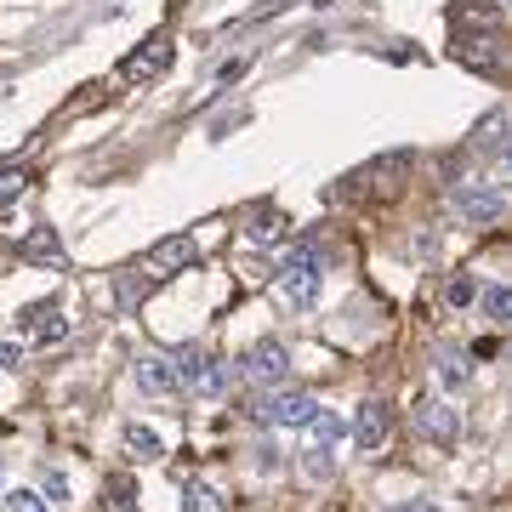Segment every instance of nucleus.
Segmentation results:
<instances>
[{
	"instance_id": "obj_7",
	"label": "nucleus",
	"mask_w": 512,
	"mask_h": 512,
	"mask_svg": "<svg viewBox=\"0 0 512 512\" xmlns=\"http://www.w3.org/2000/svg\"><path fill=\"white\" fill-rule=\"evenodd\" d=\"M416 427L433 444H456L461 439V410H450L444 399H416Z\"/></svg>"
},
{
	"instance_id": "obj_4",
	"label": "nucleus",
	"mask_w": 512,
	"mask_h": 512,
	"mask_svg": "<svg viewBox=\"0 0 512 512\" xmlns=\"http://www.w3.org/2000/svg\"><path fill=\"white\" fill-rule=\"evenodd\" d=\"M387 439H393V410H387L382 399H365L353 410V444H359L365 456H376Z\"/></svg>"
},
{
	"instance_id": "obj_16",
	"label": "nucleus",
	"mask_w": 512,
	"mask_h": 512,
	"mask_svg": "<svg viewBox=\"0 0 512 512\" xmlns=\"http://www.w3.org/2000/svg\"><path fill=\"white\" fill-rule=\"evenodd\" d=\"M456 57L467 69H484V74L501 69V46H495V40H467V46H456Z\"/></svg>"
},
{
	"instance_id": "obj_20",
	"label": "nucleus",
	"mask_w": 512,
	"mask_h": 512,
	"mask_svg": "<svg viewBox=\"0 0 512 512\" xmlns=\"http://www.w3.org/2000/svg\"><path fill=\"white\" fill-rule=\"evenodd\" d=\"M23 188H29V171H23V165H6V171H0V211H12V205L23 200Z\"/></svg>"
},
{
	"instance_id": "obj_28",
	"label": "nucleus",
	"mask_w": 512,
	"mask_h": 512,
	"mask_svg": "<svg viewBox=\"0 0 512 512\" xmlns=\"http://www.w3.org/2000/svg\"><path fill=\"white\" fill-rule=\"evenodd\" d=\"M393 512H439V507H427V501H404V507H393Z\"/></svg>"
},
{
	"instance_id": "obj_10",
	"label": "nucleus",
	"mask_w": 512,
	"mask_h": 512,
	"mask_svg": "<svg viewBox=\"0 0 512 512\" xmlns=\"http://www.w3.org/2000/svg\"><path fill=\"white\" fill-rule=\"evenodd\" d=\"M137 387H143L148 399H171V393H177V370H171V359L143 353V359H137Z\"/></svg>"
},
{
	"instance_id": "obj_3",
	"label": "nucleus",
	"mask_w": 512,
	"mask_h": 512,
	"mask_svg": "<svg viewBox=\"0 0 512 512\" xmlns=\"http://www.w3.org/2000/svg\"><path fill=\"white\" fill-rule=\"evenodd\" d=\"M313 416H319V399L296 393V387H268V399L256 404V421H268V427H308Z\"/></svg>"
},
{
	"instance_id": "obj_17",
	"label": "nucleus",
	"mask_w": 512,
	"mask_h": 512,
	"mask_svg": "<svg viewBox=\"0 0 512 512\" xmlns=\"http://www.w3.org/2000/svg\"><path fill=\"white\" fill-rule=\"evenodd\" d=\"M126 456L131 461H160L165 456V444L154 427H126Z\"/></svg>"
},
{
	"instance_id": "obj_6",
	"label": "nucleus",
	"mask_w": 512,
	"mask_h": 512,
	"mask_svg": "<svg viewBox=\"0 0 512 512\" xmlns=\"http://www.w3.org/2000/svg\"><path fill=\"white\" fill-rule=\"evenodd\" d=\"M239 370H245L256 387H285V376H291V353L279 348V342H256V348L239 359Z\"/></svg>"
},
{
	"instance_id": "obj_8",
	"label": "nucleus",
	"mask_w": 512,
	"mask_h": 512,
	"mask_svg": "<svg viewBox=\"0 0 512 512\" xmlns=\"http://www.w3.org/2000/svg\"><path fill=\"white\" fill-rule=\"evenodd\" d=\"M194 256H200V251H194V239H188V234H165V239L148 245L143 262H148V274H154V279H165V274H177V268H188Z\"/></svg>"
},
{
	"instance_id": "obj_27",
	"label": "nucleus",
	"mask_w": 512,
	"mask_h": 512,
	"mask_svg": "<svg viewBox=\"0 0 512 512\" xmlns=\"http://www.w3.org/2000/svg\"><path fill=\"white\" fill-rule=\"evenodd\" d=\"M18 359H23V348H18V342H0V370H12Z\"/></svg>"
},
{
	"instance_id": "obj_23",
	"label": "nucleus",
	"mask_w": 512,
	"mask_h": 512,
	"mask_svg": "<svg viewBox=\"0 0 512 512\" xmlns=\"http://www.w3.org/2000/svg\"><path fill=\"white\" fill-rule=\"evenodd\" d=\"M6 512H46V495H35V490H12V495H6Z\"/></svg>"
},
{
	"instance_id": "obj_18",
	"label": "nucleus",
	"mask_w": 512,
	"mask_h": 512,
	"mask_svg": "<svg viewBox=\"0 0 512 512\" xmlns=\"http://www.w3.org/2000/svg\"><path fill=\"white\" fill-rule=\"evenodd\" d=\"M183 512H222V495H217V484H205V478H194V484H183Z\"/></svg>"
},
{
	"instance_id": "obj_9",
	"label": "nucleus",
	"mask_w": 512,
	"mask_h": 512,
	"mask_svg": "<svg viewBox=\"0 0 512 512\" xmlns=\"http://www.w3.org/2000/svg\"><path fill=\"white\" fill-rule=\"evenodd\" d=\"M165 69H171V35H154L143 52H131L126 63H120L126 80H154V74H165Z\"/></svg>"
},
{
	"instance_id": "obj_1",
	"label": "nucleus",
	"mask_w": 512,
	"mask_h": 512,
	"mask_svg": "<svg viewBox=\"0 0 512 512\" xmlns=\"http://www.w3.org/2000/svg\"><path fill=\"white\" fill-rule=\"evenodd\" d=\"M279 291L291 296L296 308H313V296H319V251L313 245H291L279 256Z\"/></svg>"
},
{
	"instance_id": "obj_26",
	"label": "nucleus",
	"mask_w": 512,
	"mask_h": 512,
	"mask_svg": "<svg viewBox=\"0 0 512 512\" xmlns=\"http://www.w3.org/2000/svg\"><path fill=\"white\" fill-rule=\"evenodd\" d=\"M439 376H444V387H461V382H467V365H456V359H444V365H439Z\"/></svg>"
},
{
	"instance_id": "obj_24",
	"label": "nucleus",
	"mask_w": 512,
	"mask_h": 512,
	"mask_svg": "<svg viewBox=\"0 0 512 512\" xmlns=\"http://www.w3.org/2000/svg\"><path fill=\"white\" fill-rule=\"evenodd\" d=\"M46 501H69V473H57V467H46Z\"/></svg>"
},
{
	"instance_id": "obj_21",
	"label": "nucleus",
	"mask_w": 512,
	"mask_h": 512,
	"mask_svg": "<svg viewBox=\"0 0 512 512\" xmlns=\"http://www.w3.org/2000/svg\"><path fill=\"white\" fill-rule=\"evenodd\" d=\"M330 473H336V450H302V478L319 484V478H330Z\"/></svg>"
},
{
	"instance_id": "obj_14",
	"label": "nucleus",
	"mask_w": 512,
	"mask_h": 512,
	"mask_svg": "<svg viewBox=\"0 0 512 512\" xmlns=\"http://www.w3.org/2000/svg\"><path fill=\"white\" fill-rule=\"evenodd\" d=\"M23 325H35V336L46 342V348L69 336V319H63V313H52V308H29V313H23Z\"/></svg>"
},
{
	"instance_id": "obj_13",
	"label": "nucleus",
	"mask_w": 512,
	"mask_h": 512,
	"mask_svg": "<svg viewBox=\"0 0 512 512\" xmlns=\"http://www.w3.org/2000/svg\"><path fill=\"white\" fill-rule=\"evenodd\" d=\"M302 433H308V450H336L348 427H342V416H330V410H319V416H313L308 427H302Z\"/></svg>"
},
{
	"instance_id": "obj_5",
	"label": "nucleus",
	"mask_w": 512,
	"mask_h": 512,
	"mask_svg": "<svg viewBox=\"0 0 512 512\" xmlns=\"http://www.w3.org/2000/svg\"><path fill=\"white\" fill-rule=\"evenodd\" d=\"M456 211L467 222H501L507 217V194H501V183H461L456 188Z\"/></svg>"
},
{
	"instance_id": "obj_22",
	"label": "nucleus",
	"mask_w": 512,
	"mask_h": 512,
	"mask_svg": "<svg viewBox=\"0 0 512 512\" xmlns=\"http://www.w3.org/2000/svg\"><path fill=\"white\" fill-rule=\"evenodd\" d=\"M444 296H450V308H467V302H473V296H478V279H473V274H456V279H450V291H444Z\"/></svg>"
},
{
	"instance_id": "obj_25",
	"label": "nucleus",
	"mask_w": 512,
	"mask_h": 512,
	"mask_svg": "<svg viewBox=\"0 0 512 512\" xmlns=\"http://www.w3.org/2000/svg\"><path fill=\"white\" fill-rule=\"evenodd\" d=\"M109 495H114V507H120V512H131V507H137V501H131V478H126V473H120V478H109Z\"/></svg>"
},
{
	"instance_id": "obj_15",
	"label": "nucleus",
	"mask_w": 512,
	"mask_h": 512,
	"mask_svg": "<svg viewBox=\"0 0 512 512\" xmlns=\"http://www.w3.org/2000/svg\"><path fill=\"white\" fill-rule=\"evenodd\" d=\"M404 171H410V154H404V148H399V154H382V160L370 165V183L382 188V194H393V188H399V177H404Z\"/></svg>"
},
{
	"instance_id": "obj_2",
	"label": "nucleus",
	"mask_w": 512,
	"mask_h": 512,
	"mask_svg": "<svg viewBox=\"0 0 512 512\" xmlns=\"http://www.w3.org/2000/svg\"><path fill=\"white\" fill-rule=\"evenodd\" d=\"M171 370H177V387L200 393V399H217L222 387H228L222 359H217V353H205V348H183L177 359H171Z\"/></svg>"
},
{
	"instance_id": "obj_19",
	"label": "nucleus",
	"mask_w": 512,
	"mask_h": 512,
	"mask_svg": "<svg viewBox=\"0 0 512 512\" xmlns=\"http://www.w3.org/2000/svg\"><path fill=\"white\" fill-rule=\"evenodd\" d=\"M478 308H484L490 325H507V319H512V291H507V285H490V291L478 296Z\"/></svg>"
},
{
	"instance_id": "obj_12",
	"label": "nucleus",
	"mask_w": 512,
	"mask_h": 512,
	"mask_svg": "<svg viewBox=\"0 0 512 512\" xmlns=\"http://www.w3.org/2000/svg\"><path fill=\"white\" fill-rule=\"evenodd\" d=\"M285 228H291V222H285V211H274V205H256L251 211V239L256 245H279Z\"/></svg>"
},
{
	"instance_id": "obj_11",
	"label": "nucleus",
	"mask_w": 512,
	"mask_h": 512,
	"mask_svg": "<svg viewBox=\"0 0 512 512\" xmlns=\"http://www.w3.org/2000/svg\"><path fill=\"white\" fill-rule=\"evenodd\" d=\"M18 256L40 262V268H63V239H57V228H35V234H23Z\"/></svg>"
}]
</instances>
